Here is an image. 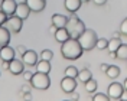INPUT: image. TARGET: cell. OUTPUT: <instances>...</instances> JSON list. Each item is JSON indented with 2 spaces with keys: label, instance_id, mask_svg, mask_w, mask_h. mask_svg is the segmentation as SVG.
Here are the masks:
<instances>
[{
  "label": "cell",
  "instance_id": "obj_1",
  "mask_svg": "<svg viewBox=\"0 0 127 101\" xmlns=\"http://www.w3.org/2000/svg\"><path fill=\"white\" fill-rule=\"evenodd\" d=\"M82 48L79 45L78 39H68L66 42H64L61 45V54L65 59H69V61H74V59H78L82 55Z\"/></svg>",
  "mask_w": 127,
  "mask_h": 101
},
{
  "label": "cell",
  "instance_id": "obj_2",
  "mask_svg": "<svg viewBox=\"0 0 127 101\" xmlns=\"http://www.w3.org/2000/svg\"><path fill=\"white\" fill-rule=\"evenodd\" d=\"M66 32L69 33V38L71 39H78L84 32H85V25L84 22L79 19L77 15H71L68 17V22H66V26H65Z\"/></svg>",
  "mask_w": 127,
  "mask_h": 101
},
{
  "label": "cell",
  "instance_id": "obj_3",
  "mask_svg": "<svg viewBox=\"0 0 127 101\" xmlns=\"http://www.w3.org/2000/svg\"><path fill=\"white\" fill-rule=\"evenodd\" d=\"M97 40H98L97 33L93 29H85V32L78 38V42L82 48V51H93L97 45Z\"/></svg>",
  "mask_w": 127,
  "mask_h": 101
},
{
  "label": "cell",
  "instance_id": "obj_4",
  "mask_svg": "<svg viewBox=\"0 0 127 101\" xmlns=\"http://www.w3.org/2000/svg\"><path fill=\"white\" fill-rule=\"evenodd\" d=\"M31 85L35 90H39V91H45L49 88L51 85V79L46 74H40V72H35L33 77L31 79Z\"/></svg>",
  "mask_w": 127,
  "mask_h": 101
},
{
  "label": "cell",
  "instance_id": "obj_5",
  "mask_svg": "<svg viewBox=\"0 0 127 101\" xmlns=\"http://www.w3.org/2000/svg\"><path fill=\"white\" fill-rule=\"evenodd\" d=\"M124 94V87L120 82H111L107 88V97L111 100H121Z\"/></svg>",
  "mask_w": 127,
  "mask_h": 101
},
{
  "label": "cell",
  "instance_id": "obj_6",
  "mask_svg": "<svg viewBox=\"0 0 127 101\" xmlns=\"http://www.w3.org/2000/svg\"><path fill=\"white\" fill-rule=\"evenodd\" d=\"M16 9H17V3H16L15 0H3L0 3V10L7 16V17L15 16Z\"/></svg>",
  "mask_w": 127,
  "mask_h": 101
},
{
  "label": "cell",
  "instance_id": "obj_7",
  "mask_svg": "<svg viewBox=\"0 0 127 101\" xmlns=\"http://www.w3.org/2000/svg\"><path fill=\"white\" fill-rule=\"evenodd\" d=\"M22 26H23V20H20V19L16 17V16L9 17L6 25H4V28H6L9 32H13V33H19V32L22 31Z\"/></svg>",
  "mask_w": 127,
  "mask_h": 101
},
{
  "label": "cell",
  "instance_id": "obj_8",
  "mask_svg": "<svg viewBox=\"0 0 127 101\" xmlns=\"http://www.w3.org/2000/svg\"><path fill=\"white\" fill-rule=\"evenodd\" d=\"M61 90L66 94H72L77 90V81H75V78H68V77L62 78L61 79Z\"/></svg>",
  "mask_w": 127,
  "mask_h": 101
},
{
  "label": "cell",
  "instance_id": "obj_9",
  "mask_svg": "<svg viewBox=\"0 0 127 101\" xmlns=\"http://www.w3.org/2000/svg\"><path fill=\"white\" fill-rule=\"evenodd\" d=\"M22 62L26 65V67H36L38 64V54L32 49H28L26 54L22 56Z\"/></svg>",
  "mask_w": 127,
  "mask_h": 101
},
{
  "label": "cell",
  "instance_id": "obj_10",
  "mask_svg": "<svg viewBox=\"0 0 127 101\" xmlns=\"http://www.w3.org/2000/svg\"><path fill=\"white\" fill-rule=\"evenodd\" d=\"M15 58H16V54H15V49L12 46L0 48V59H1V62H12Z\"/></svg>",
  "mask_w": 127,
  "mask_h": 101
},
{
  "label": "cell",
  "instance_id": "obj_11",
  "mask_svg": "<svg viewBox=\"0 0 127 101\" xmlns=\"http://www.w3.org/2000/svg\"><path fill=\"white\" fill-rule=\"evenodd\" d=\"M9 72H10L12 75H20V74H23V72H25V64L22 62L20 59L15 58V59L10 62Z\"/></svg>",
  "mask_w": 127,
  "mask_h": 101
},
{
  "label": "cell",
  "instance_id": "obj_12",
  "mask_svg": "<svg viewBox=\"0 0 127 101\" xmlns=\"http://www.w3.org/2000/svg\"><path fill=\"white\" fill-rule=\"evenodd\" d=\"M29 15H31V9L26 4V1L19 3V4H17V9H16V13H15L16 17H19L20 20H25V19L29 17Z\"/></svg>",
  "mask_w": 127,
  "mask_h": 101
},
{
  "label": "cell",
  "instance_id": "obj_13",
  "mask_svg": "<svg viewBox=\"0 0 127 101\" xmlns=\"http://www.w3.org/2000/svg\"><path fill=\"white\" fill-rule=\"evenodd\" d=\"M26 4L29 6L31 12L39 13V12H42V10L45 9V6H46V1H45V0H28V1H26Z\"/></svg>",
  "mask_w": 127,
  "mask_h": 101
},
{
  "label": "cell",
  "instance_id": "obj_14",
  "mask_svg": "<svg viewBox=\"0 0 127 101\" xmlns=\"http://www.w3.org/2000/svg\"><path fill=\"white\" fill-rule=\"evenodd\" d=\"M51 20H52V25L55 26L56 29H62V28L66 26L68 17H66V16H64V15H59V13H55V15H52Z\"/></svg>",
  "mask_w": 127,
  "mask_h": 101
},
{
  "label": "cell",
  "instance_id": "obj_15",
  "mask_svg": "<svg viewBox=\"0 0 127 101\" xmlns=\"http://www.w3.org/2000/svg\"><path fill=\"white\" fill-rule=\"evenodd\" d=\"M81 4L82 1L81 0H65V9L71 13V15H75L81 9Z\"/></svg>",
  "mask_w": 127,
  "mask_h": 101
},
{
  "label": "cell",
  "instance_id": "obj_16",
  "mask_svg": "<svg viewBox=\"0 0 127 101\" xmlns=\"http://www.w3.org/2000/svg\"><path fill=\"white\" fill-rule=\"evenodd\" d=\"M9 42H10V32L4 26H0V48L9 46Z\"/></svg>",
  "mask_w": 127,
  "mask_h": 101
},
{
  "label": "cell",
  "instance_id": "obj_17",
  "mask_svg": "<svg viewBox=\"0 0 127 101\" xmlns=\"http://www.w3.org/2000/svg\"><path fill=\"white\" fill-rule=\"evenodd\" d=\"M51 62H48V61H38V64H36V72H40V74H49L51 72Z\"/></svg>",
  "mask_w": 127,
  "mask_h": 101
},
{
  "label": "cell",
  "instance_id": "obj_18",
  "mask_svg": "<svg viewBox=\"0 0 127 101\" xmlns=\"http://www.w3.org/2000/svg\"><path fill=\"white\" fill-rule=\"evenodd\" d=\"M69 38V33L66 32V29L65 28H62V29H58L55 33V40L56 42H59V43H64V42H66Z\"/></svg>",
  "mask_w": 127,
  "mask_h": 101
},
{
  "label": "cell",
  "instance_id": "obj_19",
  "mask_svg": "<svg viewBox=\"0 0 127 101\" xmlns=\"http://www.w3.org/2000/svg\"><path fill=\"white\" fill-rule=\"evenodd\" d=\"M79 79V82H82V84H87L88 81L93 78V74H91V71L88 69V68H84V69H81L78 72V77H77Z\"/></svg>",
  "mask_w": 127,
  "mask_h": 101
},
{
  "label": "cell",
  "instance_id": "obj_20",
  "mask_svg": "<svg viewBox=\"0 0 127 101\" xmlns=\"http://www.w3.org/2000/svg\"><path fill=\"white\" fill-rule=\"evenodd\" d=\"M105 74H107V77L108 78L116 79V78H119V75H120V68L117 67V65H110Z\"/></svg>",
  "mask_w": 127,
  "mask_h": 101
},
{
  "label": "cell",
  "instance_id": "obj_21",
  "mask_svg": "<svg viewBox=\"0 0 127 101\" xmlns=\"http://www.w3.org/2000/svg\"><path fill=\"white\" fill-rule=\"evenodd\" d=\"M123 45V42H121V39H113L111 38L110 40H108V51L110 52H117V49H119L120 46Z\"/></svg>",
  "mask_w": 127,
  "mask_h": 101
},
{
  "label": "cell",
  "instance_id": "obj_22",
  "mask_svg": "<svg viewBox=\"0 0 127 101\" xmlns=\"http://www.w3.org/2000/svg\"><path fill=\"white\" fill-rule=\"evenodd\" d=\"M78 68L77 67H72V65H69V67H66L65 68V77L68 78H77L78 77Z\"/></svg>",
  "mask_w": 127,
  "mask_h": 101
},
{
  "label": "cell",
  "instance_id": "obj_23",
  "mask_svg": "<svg viewBox=\"0 0 127 101\" xmlns=\"http://www.w3.org/2000/svg\"><path fill=\"white\" fill-rule=\"evenodd\" d=\"M117 59H123V61H127V45L123 43L121 46L117 49Z\"/></svg>",
  "mask_w": 127,
  "mask_h": 101
},
{
  "label": "cell",
  "instance_id": "obj_24",
  "mask_svg": "<svg viewBox=\"0 0 127 101\" xmlns=\"http://www.w3.org/2000/svg\"><path fill=\"white\" fill-rule=\"evenodd\" d=\"M85 85V90H87V93H90V94H93V93H95V90H97V81H95L94 78H91L90 81H88L87 84H84Z\"/></svg>",
  "mask_w": 127,
  "mask_h": 101
},
{
  "label": "cell",
  "instance_id": "obj_25",
  "mask_svg": "<svg viewBox=\"0 0 127 101\" xmlns=\"http://www.w3.org/2000/svg\"><path fill=\"white\" fill-rule=\"evenodd\" d=\"M52 58H54V52L49 51V49H43V51L40 52V59H42V61H48V62H51Z\"/></svg>",
  "mask_w": 127,
  "mask_h": 101
},
{
  "label": "cell",
  "instance_id": "obj_26",
  "mask_svg": "<svg viewBox=\"0 0 127 101\" xmlns=\"http://www.w3.org/2000/svg\"><path fill=\"white\" fill-rule=\"evenodd\" d=\"M95 48H98L100 51H104V49H107V48H108V39L100 38L98 40H97V45H95Z\"/></svg>",
  "mask_w": 127,
  "mask_h": 101
},
{
  "label": "cell",
  "instance_id": "obj_27",
  "mask_svg": "<svg viewBox=\"0 0 127 101\" xmlns=\"http://www.w3.org/2000/svg\"><path fill=\"white\" fill-rule=\"evenodd\" d=\"M93 101H110V98L107 97V94L98 93V94H95L94 97H93Z\"/></svg>",
  "mask_w": 127,
  "mask_h": 101
},
{
  "label": "cell",
  "instance_id": "obj_28",
  "mask_svg": "<svg viewBox=\"0 0 127 101\" xmlns=\"http://www.w3.org/2000/svg\"><path fill=\"white\" fill-rule=\"evenodd\" d=\"M120 33L123 36H127V17L124 20H121V25H120Z\"/></svg>",
  "mask_w": 127,
  "mask_h": 101
},
{
  "label": "cell",
  "instance_id": "obj_29",
  "mask_svg": "<svg viewBox=\"0 0 127 101\" xmlns=\"http://www.w3.org/2000/svg\"><path fill=\"white\" fill-rule=\"evenodd\" d=\"M22 75H23V79L26 81V82H31L32 77H33V74H32L31 71H25V72L22 74Z\"/></svg>",
  "mask_w": 127,
  "mask_h": 101
},
{
  "label": "cell",
  "instance_id": "obj_30",
  "mask_svg": "<svg viewBox=\"0 0 127 101\" xmlns=\"http://www.w3.org/2000/svg\"><path fill=\"white\" fill-rule=\"evenodd\" d=\"M7 19H9L7 16L4 15L1 10H0V26H4V25H6V22H7Z\"/></svg>",
  "mask_w": 127,
  "mask_h": 101
},
{
  "label": "cell",
  "instance_id": "obj_31",
  "mask_svg": "<svg viewBox=\"0 0 127 101\" xmlns=\"http://www.w3.org/2000/svg\"><path fill=\"white\" fill-rule=\"evenodd\" d=\"M20 90H22V93H23V94H25V93H31V90H32V85H31V82H29V84H28V82H26V84H23Z\"/></svg>",
  "mask_w": 127,
  "mask_h": 101
},
{
  "label": "cell",
  "instance_id": "obj_32",
  "mask_svg": "<svg viewBox=\"0 0 127 101\" xmlns=\"http://www.w3.org/2000/svg\"><path fill=\"white\" fill-rule=\"evenodd\" d=\"M16 51H17V54H19V55H22V56H23V55L26 54V51H28V49H26L23 45H19V46L16 48Z\"/></svg>",
  "mask_w": 127,
  "mask_h": 101
},
{
  "label": "cell",
  "instance_id": "obj_33",
  "mask_svg": "<svg viewBox=\"0 0 127 101\" xmlns=\"http://www.w3.org/2000/svg\"><path fill=\"white\" fill-rule=\"evenodd\" d=\"M22 95V98H23V101H32V94L31 93H22L20 94Z\"/></svg>",
  "mask_w": 127,
  "mask_h": 101
},
{
  "label": "cell",
  "instance_id": "obj_34",
  "mask_svg": "<svg viewBox=\"0 0 127 101\" xmlns=\"http://www.w3.org/2000/svg\"><path fill=\"white\" fill-rule=\"evenodd\" d=\"M108 67H110V65H107V64H101V65H100V69L103 71V72H107Z\"/></svg>",
  "mask_w": 127,
  "mask_h": 101
},
{
  "label": "cell",
  "instance_id": "obj_35",
  "mask_svg": "<svg viewBox=\"0 0 127 101\" xmlns=\"http://www.w3.org/2000/svg\"><path fill=\"white\" fill-rule=\"evenodd\" d=\"M78 100H79V94L77 91H74L72 93V101H78Z\"/></svg>",
  "mask_w": 127,
  "mask_h": 101
},
{
  "label": "cell",
  "instance_id": "obj_36",
  "mask_svg": "<svg viewBox=\"0 0 127 101\" xmlns=\"http://www.w3.org/2000/svg\"><path fill=\"white\" fill-rule=\"evenodd\" d=\"M94 4H95V6H104V4H105V1H104V0H95Z\"/></svg>",
  "mask_w": 127,
  "mask_h": 101
},
{
  "label": "cell",
  "instance_id": "obj_37",
  "mask_svg": "<svg viewBox=\"0 0 127 101\" xmlns=\"http://www.w3.org/2000/svg\"><path fill=\"white\" fill-rule=\"evenodd\" d=\"M9 67H10V62H1V68H3L4 71L6 69L9 71Z\"/></svg>",
  "mask_w": 127,
  "mask_h": 101
},
{
  "label": "cell",
  "instance_id": "obj_38",
  "mask_svg": "<svg viewBox=\"0 0 127 101\" xmlns=\"http://www.w3.org/2000/svg\"><path fill=\"white\" fill-rule=\"evenodd\" d=\"M56 31H58V29H56V28L54 26V25H51V26H49V32H51V33H54V35H55Z\"/></svg>",
  "mask_w": 127,
  "mask_h": 101
},
{
  "label": "cell",
  "instance_id": "obj_39",
  "mask_svg": "<svg viewBox=\"0 0 127 101\" xmlns=\"http://www.w3.org/2000/svg\"><path fill=\"white\" fill-rule=\"evenodd\" d=\"M120 32H113V39H120Z\"/></svg>",
  "mask_w": 127,
  "mask_h": 101
},
{
  "label": "cell",
  "instance_id": "obj_40",
  "mask_svg": "<svg viewBox=\"0 0 127 101\" xmlns=\"http://www.w3.org/2000/svg\"><path fill=\"white\" fill-rule=\"evenodd\" d=\"M108 56H110L111 59H117V54H116V52H110V55H108Z\"/></svg>",
  "mask_w": 127,
  "mask_h": 101
},
{
  "label": "cell",
  "instance_id": "obj_41",
  "mask_svg": "<svg viewBox=\"0 0 127 101\" xmlns=\"http://www.w3.org/2000/svg\"><path fill=\"white\" fill-rule=\"evenodd\" d=\"M123 87H124V90H126V91H127V78H126V79H124V84H123Z\"/></svg>",
  "mask_w": 127,
  "mask_h": 101
},
{
  "label": "cell",
  "instance_id": "obj_42",
  "mask_svg": "<svg viewBox=\"0 0 127 101\" xmlns=\"http://www.w3.org/2000/svg\"><path fill=\"white\" fill-rule=\"evenodd\" d=\"M123 97H124V98L127 100V91H126V90H124V94H123Z\"/></svg>",
  "mask_w": 127,
  "mask_h": 101
},
{
  "label": "cell",
  "instance_id": "obj_43",
  "mask_svg": "<svg viewBox=\"0 0 127 101\" xmlns=\"http://www.w3.org/2000/svg\"><path fill=\"white\" fill-rule=\"evenodd\" d=\"M121 101H127V100H123V98H121Z\"/></svg>",
  "mask_w": 127,
  "mask_h": 101
},
{
  "label": "cell",
  "instance_id": "obj_44",
  "mask_svg": "<svg viewBox=\"0 0 127 101\" xmlns=\"http://www.w3.org/2000/svg\"><path fill=\"white\" fill-rule=\"evenodd\" d=\"M64 101H68V100H64Z\"/></svg>",
  "mask_w": 127,
  "mask_h": 101
}]
</instances>
